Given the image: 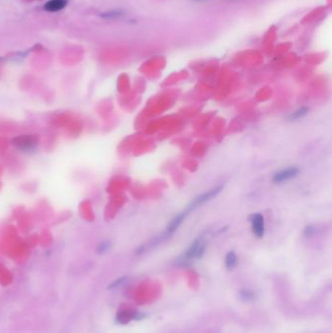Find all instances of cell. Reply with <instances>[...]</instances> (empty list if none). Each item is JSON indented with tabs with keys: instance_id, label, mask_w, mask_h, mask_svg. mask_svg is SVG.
I'll return each instance as SVG.
<instances>
[{
	"instance_id": "obj_10",
	"label": "cell",
	"mask_w": 332,
	"mask_h": 333,
	"mask_svg": "<svg viewBox=\"0 0 332 333\" xmlns=\"http://www.w3.org/2000/svg\"><path fill=\"white\" fill-rule=\"evenodd\" d=\"M240 297L244 300V301H251L254 299V293L248 289H243L240 291Z\"/></svg>"
},
{
	"instance_id": "obj_9",
	"label": "cell",
	"mask_w": 332,
	"mask_h": 333,
	"mask_svg": "<svg viewBox=\"0 0 332 333\" xmlns=\"http://www.w3.org/2000/svg\"><path fill=\"white\" fill-rule=\"evenodd\" d=\"M308 111H309V110H308L307 108L303 107V108H301V109H299V110L294 111V112L290 115L289 119H290V120H297V119H300V118H302L303 116H305V115L308 113Z\"/></svg>"
},
{
	"instance_id": "obj_1",
	"label": "cell",
	"mask_w": 332,
	"mask_h": 333,
	"mask_svg": "<svg viewBox=\"0 0 332 333\" xmlns=\"http://www.w3.org/2000/svg\"><path fill=\"white\" fill-rule=\"evenodd\" d=\"M206 247H207V244L204 241V239L198 238L191 244L189 248L186 250V252L183 254V256L180 259L181 263H186L191 260L199 259L204 255L206 251Z\"/></svg>"
},
{
	"instance_id": "obj_5",
	"label": "cell",
	"mask_w": 332,
	"mask_h": 333,
	"mask_svg": "<svg viewBox=\"0 0 332 333\" xmlns=\"http://www.w3.org/2000/svg\"><path fill=\"white\" fill-rule=\"evenodd\" d=\"M67 0H49L44 5V10L48 12H59L67 7Z\"/></svg>"
},
{
	"instance_id": "obj_12",
	"label": "cell",
	"mask_w": 332,
	"mask_h": 333,
	"mask_svg": "<svg viewBox=\"0 0 332 333\" xmlns=\"http://www.w3.org/2000/svg\"><path fill=\"white\" fill-rule=\"evenodd\" d=\"M314 233H315V229H314L313 226H308V227H306V229L304 230V234H305V236H307V237H310V236H312Z\"/></svg>"
},
{
	"instance_id": "obj_2",
	"label": "cell",
	"mask_w": 332,
	"mask_h": 333,
	"mask_svg": "<svg viewBox=\"0 0 332 333\" xmlns=\"http://www.w3.org/2000/svg\"><path fill=\"white\" fill-rule=\"evenodd\" d=\"M222 188H223V186H222V185H220V186H218V187H216V188L210 190L209 192H207V193H205V194H202V195H200L199 197L195 198V199L193 200V202H192V203L185 209L184 212L186 213V215H189L191 212H193L196 208H198L199 206L203 205L204 203H206V202L212 200L213 198H215L218 194L221 193Z\"/></svg>"
},
{
	"instance_id": "obj_8",
	"label": "cell",
	"mask_w": 332,
	"mask_h": 333,
	"mask_svg": "<svg viewBox=\"0 0 332 333\" xmlns=\"http://www.w3.org/2000/svg\"><path fill=\"white\" fill-rule=\"evenodd\" d=\"M123 11L121 10H111V11H108L104 14H102V16L104 18H107V19H117V18H120L123 16Z\"/></svg>"
},
{
	"instance_id": "obj_7",
	"label": "cell",
	"mask_w": 332,
	"mask_h": 333,
	"mask_svg": "<svg viewBox=\"0 0 332 333\" xmlns=\"http://www.w3.org/2000/svg\"><path fill=\"white\" fill-rule=\"evenodd\" d=\"M238 262V257L237 254L234 251H230L227 253L225 257V266L228 270L234 269Z\"/></svg>"
},
{
	"instance_id": "obj_11",
	"label": "cell",
	"mask_w": 332,
	"mask_h": 333,
	"mask_svg": "<svg viewBox=\"0 0 332 333\" xmlns=\"http://www.w3.org/2000/svg\"><path fill=\"white\" fill-rule=\"evenodd\" d=\"M126 280H127V278H126V277H123V278H119V279H117L115 282H113V283L111 284V286H110V289H114V288H117V287L121 286L122 284H124V283L126 282Z\"/></svg>"
},
{
	"instance_id": "obj_3",
	"label": "cell",
	"mask_w": 332,
	"mask_h": 333,
	"mask_svg": "<svg viewBox=\"0 0 332 333\" xmlns=\"http://www.w3.org/2000/svg\"><path fill=\"white\" fill-rule=\"evenodd\" d=\"M251 222V228L253 234L257 238H262L265 232V224H264V218L260 214L252 215L250 218Z\"/></svg>"
},
{
	"instance_id": "obj_4",
	"label": "cell",
	"mask_w": 332,
	"mask_h": 333,
	"mask_svg": "<svg viewBox=\"0 0 332 333\" xmlns=\"http://www.w3.org/2000/svg\"><path fill=\"white\" fill-rule=\"evenodd\" d=\"M298 174H299V169L298 168H296V167H290V168H288L286 170H283V171L277 173L274 176L273 180L276 183H281V182L287 181L288 179L295 178Z\"/></svg>"
},
{
	"instance_id": "obj_6",
	"label": "cell",
	"mask_w": 332,
	"mask_h": 333,
	"mask_svg": "<svg viewBox=\"0 0 332 333\" xmlns=\"http://www.w3.org/2000/svg\"><path fill=\"white\" fill-rule=\"evenodd\" d=\"M36 144H37V141L31 136H21L17 139V143H16V145L22 150L33 149Z\"/></svg>"
}]
</instances>
